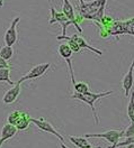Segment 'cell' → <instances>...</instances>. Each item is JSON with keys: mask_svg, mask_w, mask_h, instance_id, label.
I'll return each instance as SVG.
<instances>
[{"mask_svg": "<svg viewBox=\"0 0 134 148\" xmlns=\"http://www.w3.org/2000/svg\"><path fill=\"white\" fill-rule=\"evenodd\" d=\"M0 56L5 60H10L12 56H14V48L12 46H9V45H5L0 48Z\"/></svg>", "mask_w": 134, "mask_h": 148, "instance_id": "e0dca14e", "label": "cell"}, {"mask_svg": "<svg viewBox=\"0 0 134 148\" xmlns=\"http://www.w3.org/2000/svg\"><path fill=\"white\" fill-rule=\"evenodd\" d=\"M19 21H20V17H15V18L11 20V24L8 27V29L6 30L5 33V36H3V40H5V44L6 45H9L12 46L17 39H18V33H17V26H18Z\"/></svg>", "mask_w": 134, "mask_h": 148, "instance_id": "ba28073f", "label": "cell"}, {"mask_svg": "<svg viewBox=\"0 0 134 148\" xmlns=\"http://www.w3.org/2000/svg\"><path fill=\"white\" fill-rule=\"evenodd\" d=\"M86 138H103L107 140L109 144L114 145L119 141V139L124 137V129L122 130H107L102 134H85Z\"/></svg>", "mask_w": 134, "mask_h": 148, "instance_id": "5b68a950", "label": "cell"}, {"mask_svg": "<svg viewBox=\"0 0 134 148\" xmlns=\"http://www.w3.org/2000/svg\"><path fill=\"white\" fill-rule=\"evenodd\" d=\"M7 67H9V64L7 63V60H5L0 56V69H7Z\"/></svg>", "mask_w": 134, "mask_h": 148, "instance_id": "603a6c76", "label": "cell"}, {"mask_svg": "<svg viewBox=\"0 0 134 148\" xmlns=\"http://www.w3.org/2000/svg\"><path fill=\"white\" fill-rule=\"evenodd\" d=\"M21 113H23V111L21 110H14L11 111L9 114H8V118H7V121H8V123H11V125H16L18 120L20 119V117H21Z\"/></svg>", "mask_w": 134, "mask_h": 148, "instance_id": "d6986e66", "label": "cell"}, {"mask_svg": "<svg viewBox=\"0 0 134 148\" xmlns=\"http://www.w3.org/2000/svg\"><path fill=\"white\" fill-rule=\"evenodd\" d=\"M127 116L131 122L134 121V91H131V97H130V102L127 104Z\"/></svg>", "mask_w": 134, "mask_h": 148, "instance_id": "ac0fdd59", "label": "cell"}, {"mask_svg": "<svg viewBox=\"0 0 134 148\" xmlns=\"http://www.w3.org/2000/svg\"><path fill=\"white\" fill-rule=\"evenodd\" d=\"M69 140L75 144L78 148H94L91 146V144L87 140L85 136L82 137H77V136H69Z\"/></svg>", "mask_w": 134, "mask_h": 148, "instance_id": "9a60e30c", "label": "cell"}, {"mask_svg": "<svg viewBox=\"0 0 134 148\" xmlns=\"http://www.w3.org/2000/svg\"><path fill=\"white\" fill-rule=\"evenodd\" d=\"M30 119H32V117L29 116L28 112H26V111H23L20 119H19L18 122L15 125V126L17 127L18 131H24V130L27 129V128L29 127V123H32Z\"/></svg>", "mask_w": 134, "mask_h": 148, "instance_id": "5bb4252c", "label": "cell"}, {"mask_svg": "<svg viewBox=\"0 0 134 148\" xmlns=\"http://www.w3.org/2000/svg\"><path fill=\"white\" fill-rule=\"evenodd\" d=\"M134 84V60L132 61V63L130 65V69L128 71L126 72L123 79H122V88L124 90L125 97L127 98L130 95V93L132 91V88H133Z\"/></svg>", "mask_w": 134, "mask_h": 148, "instance_id": "9c48e42d", "label": "cell"}, {"mask_svg": "<svg viewBox=\"0 0 134 148\" xmlns=\"http://www.w3.org/2000/svg\"><path fill=\"white\" fill-rule=\"evenodd\" d=\"M48 23L51 25L53 24H60L62 26V35H66L67 33V27L72 25V21L68 18L63 12H59L55 10V8L50 3V20Z\"/></svg>", "mask_w": 134, "mask_h": 148, "instance_id": "277c9868", "label": "cell"}, {"mask_svg": "<svg viewBox=\"0 0 134 148\" xmlns=\"http://www.w3.org/2000/svg\"><path fill=\"white\" fill-rule=\"evenodd\" d=\"M57 53L59 55L61 56L63 60H66L68 65V69H69V72H70V76H71V82L72 85L76 84V80H75V73H73V67H72V63H71V57L73 54V51L71 49V47L69 46L68 43H62L60 44L57 47Z\"/></svg>", "mask_w": 134, "mask_h": 148, "instance_id": "8992f818", "label": "cell"}, {"mask_svg": "<svg viewBox=\"0 0 134 148\" xmlns=\"http://www.w3.org/2000/svg\"><path fill=\"white\" fill-rule=\"evenodd\" d=\"M5 5V0H0V7H3Z\"/></svg>", "mask_w": 134, "mask_h": 148, "instance_id": "d4e9b609", "label": "cell"}, {"mask_svg": "<svg viewBox=\"0 0 134 148\" xmlns=\"http://www.w3.org/2000/svg\"><path fill=\"white\" fill-rule=\"evenodd\" d=\"M114 91L113 90H109V91H106V92H100V93H93V92H87L85 94L82 93H78L75 92L72 95H71V99H75V100H80V101L85 102L86 104H88L90 108H91V111H93V116H94V119H95V122L98 123L99 120H98V116H97V112H96V108H95V103L97 101H99L100 99L103 98H106L111 94H113Z\"/></svg>", "mask_w": 134, "mask_h": 148, "instance_id": "7a4b0ae2", "label": "cell"}, {"mask_svg": "<svg viewBox=\"0 0 134 148\" xmlns=\"http://www.w3.org/2000/svg\"><path fill=\"white\" fill-rule=\"evenodd\" d=\"M108 148H114V147H113V145H111V146H108Z\"/></svg>", "mask_w": 134, "mask_h": 148, "instance_id": "4316f807", "label": "cell"}, {"mask_svg": "<svg viewBox=\"0 0 134 148\" xmlns=\"http://www.w3.org/2000/svg\"><path fill=\"white\" fill-rule=\"evenodd\" d=\"M0 82H5V83L12 84L14 85V81H11L10 77V67L7 69H0Z\"/></svg>", "mask_w": 134, "mask_h": 148, "instance_id": "2e32d148", "label": "cell"}, {"mask_svg": "<svg viewBox=\"0 0 134 148\" xmlns=\"http://www.w3.org/2000/svg\"><path fill=\"white\" fill-rule=\"evenodd\" d=\"M17 127L15 125H11V123H6L2 126L1 128V131H0V138L2 139L3 141L8 140V139L14 138L17 134Z\"/></svg>", "mask_w": 134, "mask_h": 148, "instance_id": "7c38bea8", "label": "cell"}, {"mask_svg": "<svg viewBox=\"0 0 134 148\" xmlns=\"http://www.w3.org/2000/svg\"><path fill=\"white\" fill-rule=\"evenodd\" d=\"M124 26H125V32H126V34L134 36V17L124 20Z\"/></svg>", "mask_w": 134, "mask_h": 148, "instance_id": "44dd1931", "label": "cell"}, {"mask_svg": "<svg viewBox=\"0 0 134 148\" xmlns=\"http://www.w3.org/2000/svg\"><path fill=\"white\" fill-rule=\"evenodd\" d=\"M73 89H75V91L78 93H82V94H85V93L89 92L90 91V88H89V85H88V83H86V82H78L76 84H73Z\"/></svg>", "mask_w": 134, "mask_h": 148, "instance_id": "ffe728a7", "label": "cell"}, {"mask_svg": "<svg viewBox=\"0 0 134 148\" xmlns=\"http://www.w3.org/2000/svg\"><path fill=\"white\" fill-rule=\"evenodd\" d=\"M70 38H72L73 40H76L77 43H78V45L81 47V49L82 48H85V49H89V51H91V52H94L95 54H97V55H103V52L102 51H99L98 48H95L94 46H91L88 42H87L86 39L84 38L82 36H79V35H77V34H75V35H72V36H69Z\"/></svg>", "mask_w": 134, "mask_h": 148, "instance_id": "4fadbf2b", "label": "cell"}, {"mask_svg": "<svg viewBox=\"0 0 134 148\" xmlns=\"http://www.w3.org/2000/svg\"><path fill=\"white\" fill-rule=\"evenodd\" d=\"M62 12H63L68 18L72 21V25L78 29V32L82 34V28L79 26V21L77 20L76 12H75L73 6H72V3L70 2V0H63V5H62Z\"/></svg>", "mask_w": 134, "mask_h": 148, "instance_id": "30bf717a", "label": "cell"}, {"mask_svg": "<svg viewBox=\"0 0 134 148\" xmlns=\"http://www.w3.org/2000/svg\"><path fill=\"white\" fill-rule=\"evenodd\" d=\"M3 143H5V141H3V140H2V139L0 138V148L2 147V144H3Z\"/></svg>", "mask_w": 134, "mask_h": 148, "instance_id": "484cf974", "label": "cell"}, {"mask_svg": "<svg viewBox=\"0 0 134 148\" xmlns=\"http://www.w3.org/2000/svg\"><path fill=\"white\" fill-rule=\"evenodd\" d=\"M50 67H51V64H50V63H42V64L35 65L34 67H32L28 72H27V74H25L24 76L20 77L19 82L23 83V82H25V81L38 79V77H41L42 75H44V74L46 73Z\"/></svg>", "mask_w": 134, "mask_h": 148, "instance_id": "52a82bcc", "label": "cell"}, {"mask_svg": "<svg viewBox=\"0 0 134 148\" xmlns=\"http://www.w3.org/2000/svg\"><path fill=\"white\" fill-rule=\"evenodd\" d=\"M134 136V121L124 130V137H132Z\"/></svg>", "mask_w": 134, "mask_h": 148, "instance_id": "7402d4cb", "label": "cell"}, {"mask_svg": "<svg viewBox=\"0 0 134 148\" xmlns=\"http://www.w3.org/2000/svg\"><path fill=\"white\" fill-rule=\"evenodd\" d=\"M30 121H32V123H34V125H35L39 130L54 135V136H55V137L61 141V147L62 148H68L67 146L64 145V144H66V141H64L63 136H62V135H61V134H60V132L54 128V126H53L51 122H48L46 119H44V118H38V119L32 118Z\"/></svg>", "mask_w": 134, "mask_h": 148, "instance_id": "3957f363", "label": "cell"}, {"mask_svg": "<svg viewBox=\"0 0 134 148\" xmlns=\"http://www.w3.org/2000/svg\"><path fill=\"white\" fill-rule=\"evenodd\" d=\"M79 14L84 19L93 20L99 24L105 16V7L107 0H93L86 2L85 0H79Z\"/></svg>", "mask_w": 134, "mask_h": 148, "instance_id": "6da1fadb", "label": "cell"}, {"mask_svg": "<svg viewBox=\"0 0 134 148\" xmlns=\"http://www.w3.org/2000/svg\"><path fill=\"white\" fill-rule=\"evenodd\" d=\"M20 91H21V83L20 82H17V83L14 84V86L9 89L7 92L3 94L2 97V102L7 106L9 104H12L14 102H16V100L18 99L19 94H20Z\"/></svg>", "mask_w": 134, "mask_h": 148, "instance_id": "8fae6325", "label": "cell"}, {"mask_svg": "<svg viewBox=\"0 0 134 148\" xmlns=\"http://www.w3.org/2000/svg\"><path fill=\"white\" fill-rule=\"evenodd\" d=\"M126 148H134V143L130 144V145H127V146H126Z\"/></svg>", "mask_w": 134, "mask_h": 148, "instance_id": "cb8c5ba5", "label": "cell"}]
</instances>
